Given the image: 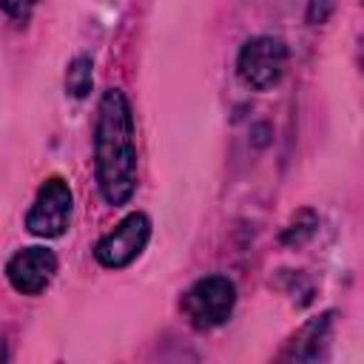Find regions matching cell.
<instances>
[{
  "label": "cell",
  "instance_id": "cell-3",
  "mask_svg": "<svg viewBox=\"0 0 364 364\" xmlns=\"http://www.w3.org/2000/svg\"><path fill=\"white\" fill-rule=\"evenodd\" d=\"M287 60H290V51L282 37L256 34L247 43H242L236 54V74L242 85L253 91H270L282 82L287 71Z\"/></svg>",
  "mask_w": 364,
  "mask_h": 364
},
{
  "label": "cell",
  "instance_id": "cell-6",
  "mask_svg": "<svg viewBox=\"0 0 364 364\" xmlns=\"http://www.w3.org/2000/svg\"><path fill=\"white\" fill-rule=\"evenodd\" d=\"M57 270H60V262L54 250L43 245H28L14 250L11 259L6 262V282L20 296H40L43 290H48Z\"/></svg>",
  "mask_w": 364,
  "mask_h": 364
},
{
  "label": "cell",
  "instance_id": "cell-1",
  "mask_svg": "<svg viewBox=\"0 0 364 364\" xmlns=\"http://www.w3.org/2000/svg\"><path fill=\"white\" fill-rule=\"evenodd\" d=\"M136 122L122 88H105L94 117V179L111 208L131 202L136 191Z\"/></svg>",
  "mask_w": 364,
  "mask_h": 364
},
{
  "label": "cell",
  "instance_id": "cell-7",
  "mask_svg": "<svg viewBox=\"0 0 364 364\" xmlns=\"http://www.w3.org/2000/svg\"><path fill=\"white\" fill-rule=\"evenodd\" d=\"M333 310L313 316L310 321H304L282 347L279 361H318L324 358V350L330 344V333H333Z\"/></svg>",
  "mask_w": 364,
  "mask_h": 364
},
{
  "label": "cell",
  "instance_id": "cell-9",
  "mask_svg": "<svg viewBox=\"0 0 364 364\" xmlns=\"http://www.w3.org/2000/svg\"><path fill=\"white\" fill-rule=\"evenodd\" d=\"M37 3H40V0H0V9H3V14H6L11 23L26 26V23L31 20Z\"/></svg>",
  "mask_w": 364,
  "mask_h": 364
},
{
  "label": "cell",
  "instance_id": "cell-8",
  "mask_svg": "<svg viewBox=\"0 0 364 364\" xmlns=\"http://www.w3.org/2000/svg\"><path fill=\"white\" fill-rule=\"evenodd\" d=\"M65 94L74 100H85L94 88V60L88 54H77L68 65H65V77H63Z\"/></svg>",
  "mask_w": 364,
  "mask_h": 364
},
{
  "label": "cell",
  "instance_id": "cell-2",
  "mask_svg": "<svg viewBox=\"0 0 364 364\" xmlns=\"http://www.w3.org/2000/svg\"><path fill=\"white\" fill-rule=\"evenodd\" d=\"M233 307H236V284L225 273H210L196 279L179 299L182 318L199 333L222 327L233 316Z\"/></svg>",
  "mask_w": 364,
  "mask_h": 364
},
{
  "label": "cell",
  "instance_id": "cell-4",
  "mask_svg": "<svg viewBox=\"0 0 364 364\" xmlns=\"http://www.w3.org/2000/svg\"><path fill=\"white\" fill-rule=\"evenodd\" d=\"M74 216V191L68 179L48 176L34 193V202L26 213V230L37 239H60L71 228Z\"/></svg>",
  "mask_w": 364,
  "mask_h": 364
},
{
  "label": "cell",
  "instance_id": "cell-12",
  "mask_svg": "<svg viewBox=\"0 0 364 364\" xmlns=\"http://www.w3.org/2000/svg\"><path fill=\"white\" fill-rule=\"evenodd\" d=\"M9 358V350H6V338L0 336V361H6Z\"/></svg>",
  "mask_w": 364,
  "mask_h": 364
},
{
  "label": "cell",
  "instance_id": "cell-10",
  "mask_svg": "<svg viewBox=\"0 0 364 364\" xmlns=\"http://www.w3.org/2000/svg\"><path fill=\"white\" fill-rule=\"evenodd\" d=\"M313 230H316V216H310L307 225H301V213H299V219L282 233V242H287V245H301L304 239L313 236Z\"/></svg>",
  "mask_w": 364,
  "mask_h": 364
},
{
  "label": "cell",
  "instance_id": "cell-5",
  "mask_svg": "<svg viewBox=\"0 0 364 364\" xmlns=\"http://www.w3.org/2000/svg\"><path fill=\"white\" fill-rule=\"evenodd\" d=\"M151 233H154L151 216L145 210H131L94 245L97 264L105 270H125L145 253Z\"/></svg>",
  "mask_w": 364,
  "mask_h": 364
},
{
  "label": "cell",
  "instance_id": "cell-11",
  "mask_svg": "<svg viewBox=\"0 0 364 364\" xmlns=\"http://www.w3.org/2000/svg\"><path fill=\"white\" fill-rule=\"evenodd\" d=\"M333 9H336V0H307L304 20H307L310 26H321V23H327V20H330Z\"/></svg>",
  "mask_w": 364,
  "mask_h": 364
}]
</instances>
